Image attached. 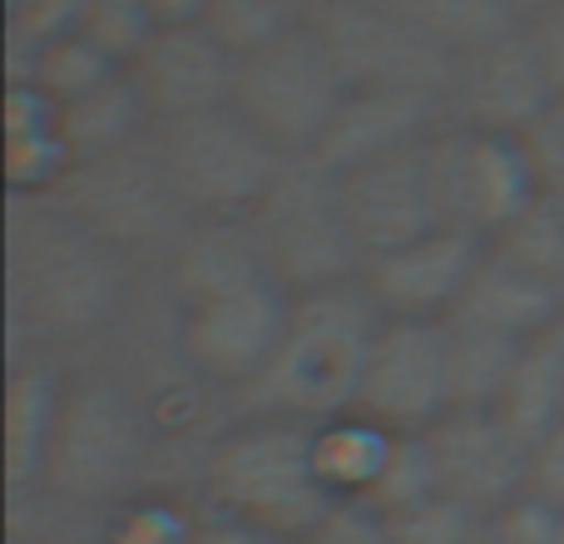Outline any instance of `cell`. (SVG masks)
I'll return each mask as SVG.
<instances>
[{
    "mask_svg": "<svg viewBox=\"0 0 564 544\" xmlns=\"http://www.w3.org/2000/svg\"><path fill=\"white\" fill-rule=\"evenodd\" d=\"M292 317V292L273 278H253L194 307L174 312V351L198 387L218 396H243L273 361Z\"/></svg>",
    "mask_w": 564,
    "mask_h": 544,
    "instance_id": "cell-9",
    "label": "cell"
},
{
    "mask_svg": "<svg viewBox=\"0 0 564 544\" xmlns=\"http://www.w3.org/2000/svg\"><path fill=\"white\" fill-rule=\"evenodd\" d=\"M486 520L446 496H421L401 510H387L391 544H476Z\"/></svg>",
    "mask_w": 564,
    "mask_h": 544,
    "instance_id": "cell-32",
    "label": "cell"
},
{
    "mask_svg": "<svg viewBox=\"0 0 564 544\" xmlns=\"http://www.w3.org/2000/svg\"><path fill=\"white\" fill-rule=\"evenodd\" d=\"M421 446L436 496L476 510L480 520L525 496V446L500 426L496 411H446L421 431Z\"/></svg>",
    "mask_w": 564,
    "mask_h": 544,
    "instance_id": "cell-13",
    "label": "cell"
},
{
    "mask_svg": "<svg viewBox=\"0 0 564 544\" xmlns=\"http://www.w3.org/2000/svg\"><path fill=\"white\" fill-rule=\"evenodd\" d=\"M159 15V25H194L208 15V0H149Z\"/></svg>",
    "mask_w": 564,
    "mask_h": 544,
    "instance_id": "cell-40",
    "label": "cell"
},
{
    "mask_svg": "<svg viewBox=\"0 0 564 544\" xmlns=\"http://www.w3.org/2000/svg\"><path fill=\"white\" fill-rule=\"evenodd\" d=\"M89 0H6V20H10V65L40 55L45 45L75 35L85 25Z\"/></svg>",
    "mask_w": 564,
    "mask_h": 544,
    "instance_id": "cell-33",
    "label": "cell"
},
{
    "mask_svg": "<svg viewBox=\"0 0 564 544\" xmlns=\"http://www.w3.org/2000/svg\"><path fill=\"white\" fill-rule=\"evenodd\" d=\"M446 95L431 89H377V85H347V99L332 115V129L322 134L317 154L327 168H357L367 159L397 154V149L426 144L436 129H446Z\"/></svg>",
    "mask_w": 564,
    "mask_h": 544,
    "instance_id": "cell-18",
    "label": "cell"
},
{
    "mask_svg": "<svg viewBox=\"0 0 564 544\" xmlns=\"http://www.w3.org/2000/svg\"><path fill=\"white\" fill-rule=\"evenodd\" d=\"M520 25H525L530 50H535V59L545 65L550 85H555V95H560V89H564V0L535 10V15H525Z\"/></svg>",
    "mask_w": 564,
    "mask_h": 544,
    "instance_id": "cell-38",
    "label": "cell"
},
{
    "mask_svg": "<svg viewBox=\"0 0 564 544\" xmlns=\"http://www.w3.org/2000/svg\"><path fill=\"white\" fill-rule=\"evenodd\" d=\"M357 411L381 421L387 431L421 436L451 411L446 381V322L387 317L371 341L367 371H361Z\"/></svg>",
    "mask_w": 564,
    "mask_h": 544,
    "instance_id": "cell-12",
    "label": "cell"
},
{
    "mask_svg": "<svg viewBox=\"0 0 564 544\" xmlns=\"http://www.w3.org/2000/svg\"><path fill=\"white\" fill-rule=\"evenodd\" d=\"M401 436L406 431H387L381 421L361 416V411H347V416H332L322 426H312V460H317V476L327 486V496L371 505L401 450Z\"/></svg>",
    "mask_w": 564,
    "mask_h": 544,
    "instance_id": "cell-23",
    "label": "cell"
},
{
    "mask_svg": "<svg viewBox=\"0 0 564 544\" xmlns=\"http://www.w3.org/2000/svg\"><path fill=\"white\" fill-rule=\"evenodd\" d=\"M545 341H550V351H555V357H560V367H564V312H560V317H555V322H550Z\"/></svg>",
    "mask_w": 564,
    "mask_h": 544,
    "instance_id": "cell-41",
    "label": "cell"
},
{
    "mask_svg": "<svg viewBox=\"0 0 564 544\" xmlns=\"http://www.w3.org/2000/svg\"><path fill=\"white\" fill-rule=\"evenodd\" d=\"M341 99H347V75L337 69L327 40H322V30L312 20L238 59L234 105L288 159L317 154Z\"/></svg>",
    "mask_w": 564,
    "mask_h": 544,
    "instance_id": "cell-7",
    "label": "cell"
},
{
    "mask_svg": "<svg viewBox=\"0 0 564 544\" xmlns=\"http://www.w3.org/2000/svg\"><path fill=\"white\" fill-rule=\"evenodd\" d=\"M69 377L50 351H15L10 357V387H6V480L10 500H25L45 490L50 446L59 431V406H65Z\"/></svg>",
    "mask_w": 564,
    "mask_h": 544,
    "instance_id": "cell-19",
    "label": "cell"
},
{
    "mask_svg": "<svg viewBox=\"0 0 564 544\" xmlns=\"http://www.w3.org/2000/svg\"><path fill=\"white\" fill-rule=\"evenodd\" d=\"M129 263L55 198H10V317L15 351L95 337L124 312Z\"/></svg>",
    "mask_w": 564,
    "mask_h": 544,
    "instance_id": "cell-1",
    "label": "cell"
},
{
    "mask_svg": "<svg viewBox=\"0 0 564 544\" xmlns=\"http://www.w3.org/2000/svg\"><path fill=\"white\" fill-rule=\"evenodd\" d=\"M431 178H436L441 224L466 228L486 243L545 194L525 139L460 124H446L431 139Z\"/></svg>",
    "mask_w": 564,
    "mask_h": 544,
    "instance_id": "cell-10",
    "label": "cell"
},
{
    "mask_svg": "<svg viewBox=\"0 0 564 544\" xmlns=\"http://www.w3.org/2000/svg\"><path fill=\"white\" fill-rule=\"evenodd\" d=\"M550 99H555V85L530 50L525 25H510L506 35L486 40L451 65L446 115L460 129L525 134Z\"/></svg>",
    "mask_w": 564,
    "mask_h": 544,
    "instance_id": "cell-15",
    "label": "cell"
},
{
    "mask_svg": "<svg viewBox=\"0 0 564 544\" xmlns=\"http://www.w3.org/2000/svg\"><path fill=\"white\" fill-rule=\"evenodd\" d=\"M312 25L322 30V40H327L337 69L347 75V85L446 95L456 59L431 45L421 30H411L381 0H327L312 15Z\"/></svg>",
    "mask_w": 564,
    "mask_h": 544,
    "instance_id": "cell-11",
    "label": "cell"
},
{
    "mask_svg": "<svg viewBox=\"0 0 564 544\" xmlns=\"http://www.w3.org/2000/svg\"><path fill=\"white\" fill-rule=\"evenodd\" d=\"M381 307L367 297L361 278L332 282L292 297V317L263 377L234 396V416H278L297 426H322L357 411L361 371L381 331Z\"/></svg>",
    "mask_w": 564,
    "mask_h": 544,
    "instance_id": "cell-2",
    "label": "cell"
},
{
    "mask_svg": "<svg viewBox=\"0 0 564 544\" xmlns=\"http://www.w3.org/2000/svg\"><path fill=\"white\" fill-rule=\"evenodd\" d=\"M79 30H85L95 45H105L119 65H129V59H134L139 50L154 40L159 15H154V6H149V0H89L85 25H79Z\"/></svg>",
    "mask_w": 564,
    "mask_h": 544,
    "instance_id": "cell-34",
    "label": "cell"
},
{
    "mask_svg": "<svg viewBox=\"0 0 564 544\" xmlns=\"http://www.w3.org/2000/svg\"><path fill=\"white\" fill-rule=\"evenodd\" d=\"M149 456H154V421L134 391L95 371L69 377L40 500L105 515L144 490Z\"/></svg>",
    "mask_w": 564,
    "mask_h": 544,
    "instance_id": "cell-4",
    "label": "cell"
},
{
    "mask_svg": "<svg viewBox=\"0 0 564 544\" xmlns=\"http://www.w3.org/2000/svg\"><path fill=\"white\" fill-rule=\"evenodd\" d=\"M525 496L564 510V426H555L525 450Z\"/></svg>",
    "mask_w": 564,
    "mask_h": 544,
    "instance_id": "cell-37",
    "label": "cell"
},
{
    "mask_svg": "<svg viewBox=\"0 0 564 544\" xmlns=\"http://www.w3.org/2000/svg\"><path fill=\"white\" fill-rule=\"evenodd\" d=\"M520 139H525V149H530V159H535L545 188H560L564 184V89L540 109V119Z\"/></svg>",
    "mask_w": 564,
    "mask_h": 544,
    "instance_id": "cell-36",
    "label": "cell"
},
{
    "mask_svg": "<svg viewBox=\"0 0 564 544\" xmlns=\"http://www.w3.org/2000/svg\"><path fill=\"white\" fill-rule=\"evenodd\" d=\"M119 69H124V65H119L105 45H95L85 30H75V35L45 45L40 55L10 65V79H30V85H40L50 99H55V105H69V99L89 95V89L105 85V79L119 75Z\"/></svg>",
    "mask_w": 564,
    "mask_h": 544,
    "instance_id": "cell-28",
    "label": "cell"
},
{
    "mask_svg": "<svg viewBox=\"0 0 564 544\" xmlns=\"http://www.w3.org/2000/svg\"><path fill=\"white\" fill-rule=\"evenodd\" d=\"M144 109L154 124L169 119L198 115V109H218L234 105V85H238V55L204 25H159L154 40L129 59Z\"/></svg>",
    "mask_w": 564,
    "mask_h": 544,
    "instance_id": "cell-17",
    "label": "cell"
},
{
    "mask_svg": "<svg viewBox=\"0 0 564 544\" xmlns=\"http://www.w3.org/2000/svg\"><path fill=\"white\" fill-rule=\"evenodd\" d=\"M530 341H510L496 331L460 327L446 322V381H451V411H496L510 371Z\"/></svg>",
    "mask_w": 564,
    "mask_h": 544,
    "instance_id": "cell-26",
    "label": "cell"
},
{
    "mask_svg": "<svg viewBox=\"0 0 564 544\" xmlns=\"http://www.w3.org/2000/svg\"><path fill=\"white\" fill-rule=\"evenodd\" d=\"M307 20H312V10L297 6V0H208L204 25L243 59L253 50L282 40L288 30L307 25Z\"/></svg>",
    "mask_w": 564,
    "mask_h": 544,
    "instance_id": "cell-31",
    "label": "cell"
},
{
    "mask_svg": "<svg viewBox=\"0 0 564 544\" xmlns=\"http://www.w3.org/2000/svg\"><path fill=\"white\" fill-rule=\"evenodd\" d=\"M381 6H391L411 30H421L451 59L470 55L476 45L520 25V15L506 0H381Z\"/></svg>",
    "mask_w": 564,
    "mask_h": 544,
    "instance_id": "cell-27",
    "label": "cell"
},
{
    "mask_svg": "<svg viewBox=\"0 0 564 544\" xmlns=\"http://www.w3.org/2000/svg\"><path fill=\"white\" fill-rule=\"evenodd\" d=\"M75 144L59 105L30 79L6 85V184L10 198H55L75 174Z\"/></svg>",
    "mask_w": 564,
    "mask_h": 544,
    "instance_id": "cell-21",
    "label": "cell"
},
{
    "mask_svg": "<svg viewBox=\"0 0 564 544\" xmlns=\"http://www.w3.org/2000/svg\"><path fill=\"white\" fill-rule=\"evenodd\" d=\"M486 248H496L500 258H510L516 268L535 272V278L555 282L564 292V198L555 188H545V194H540L510 228H500Z\"/></svg>",
    "mask_w": 564,
    "mask_h": 544,
    "instance_id": "cell-29",
    "label": "cell"
},
{
    "mask_svg": "<svg viewBox=\"0 0 564 544\" xmlns=\"http://www.w3.org/2000/svg\"><path fill=\"white\" fill-rule=\"evenodd\" d=\"M159 272H164V292L174 312L218 297L228 287H243L253 278H273L258 253L248 218H188L184 233L159 258Z\"/></svg>",
    "mask_w": 564,
    "mask_h": 544,
    "instance_id": "cell-20",
    "label": "cell"
},
{
    "mask_svg": "<svg viewBox=\"0 0 564 544\" xmlns=\"http://www.w3.org/2000/svg\"><path fill=\"white\" fill-rule=\"evenodd\" d=\"M55 204L129 258H164V248L188 224L154 154V139H139L99 159H79Z\"/></svg>",
    "mask_w": 564,
    "mask_h": 544,
    "instance_id": "cell-8",
    "label": "cell"
},
{
    "mask_svg": "<svg viewBox=\"0 0 564 544\" xmlns=\"http://www.w3.org/2000/svg\"><path fill=\"white\" fill-rule=\"evenodd\" d=\"M297 544H391V535L381 510L357 505V500H337Z\"/></svg>",
    "mask_w": 564,
    "mask_h": 544,
    "instance_id": "cell-35",
    "label": "cell"
},
{
    "mask_svg": "<svg viewBox=\"0 0 564 544\" xmlns=\"http://www.w3.org/2000/svg\"><path fill=\"white\" fill-rule=\"evenodd\" d=\"M506 6H510V10H516V15H520V20H525V15H535V10L555 6V0H506Z\"/></svg>",
    "mask_w": 564,
    "mask_h": 544,
    "instance_id": "cell-42",
    "label": "cell"
},
{
    "mask_svg": "<svg viewBox=\"0 0 564 544\" xmlns=\"http://www.w3.org/2000/svg\"><path fill=\"white\" fill-rule=\"evenodd\" d=\"M555 194H560V198H564V184H560V188H555Z\"/></svg>",
    "mask_w": 564,
    "mask_h": 544,
    "instance_id": "cell-46",
    "label": "cell"
},
{
    "mask_svg": "<svg viewBox=\"0 0 564 544\" xmlns=\"http://www.w3.org/2000/svg\"><path fill=\"white\" fill-rule=\"evenodd\" d=\"M194 544H292V540H282V535H273V530H263V525H248V520L204 510V515H198Z\"/></svg>",
    "mask_w": 564,
    "mask_h": 544,
    "instance_id": "cell-39",
    "label": "cell"
},
{
    "mask_svg": "<svg viewBox=\"0 0 564 544\" xmlns=\"http://www.w3.org/2000/svg\"><path fill=\"white\" fill-rule=\"evenodd\" d=\"M204 505L188 510L184 500L139 490L99 515V544H194Z\"/></svg>",
    "mask_w": 564,
    "mask_h": 544,
    "instance_id": "cell-30",
    "label": "cell"
},
{
    "mask_svg": "<svg viewBox=\"0 0 564 544\" xmlns=\"http://www.w3.org/2000/svg\"><path fill=\"white\" fill-rule=\"evenodd\" d=\"M297 6H307V10H312V15H317V10H322V6H327V0H297Z\"/></svg>",
    "mask_w": 564,
    "mask_h": 544,
    "instance_id": "cell-43",
    "label": "cell"
},
{
    "mask_svg": "<svg viewBox=\"0 0 564 544\" xmlns=\"http://www.w3.org/2000/svg\"><path fill=\"white\" fill-rule=\"evenodd\" d=\"M560 312H564V292L555 282L535 278V272L516 268L510 258H500L496 248H486V258L470 272L466 292H460L456 312L446 322L496 331V337L510 341H535L545 337Z\"/></svg>",
    "mask_w": 564,
    "mask_h": 544,
    "instance_id": "cell-22",
    "label": "cell"
},
{
    "mask_svg": "<svg viewBox=\"0 0 564 544\" xmlns=\"http://www.w3.org/2000/svg\"><path fill=\"white\" fill-rule=\"evenodd\" d=\"M59 119H65L69 144H75V159L115 154V149H129L154 134V119H149L144 95H139L129 65L119 75H109L105 85H95L89 95L59 105Z\"/></svg>",
    "mask_w": 564,
    "mask_h": 544,
    "instance_id": "cell-24",
    "label": "cell"
},
{
    "mask_svg": "<svg viewBox=\"0 0 564 544\" xmlns=\"http://www.w3.org/2000/svg\"><path fill=\"white\" fill-rule=\"evenodd\" d=\"M248 228H253L273 282H282L292 297L332 287V282H351L361 272L337 168H327L312 154L288 159L278 168L268 194L248 214Z\"/></svg>",
    "mask_w": 564,
    "mask_h": 544,
    "instance_id": "cell-6",
    "label": "cell"
},
{
    "mask_svg": "<svg viewBox=\"0 0 564 544\" xmlns=\"http://www.w3.org/2000/svg\"><path fill=\"white\" fill-rule=\"evenodd\" d=\"M154 154L188 218H248L288 154L238 105L154 124Z\"/></svg>",
    "mask_w": 564,
    "mask_h": 544,
    "instance_id": "cell-5",
    "label": "cell"
},
{
    "mask_svg": "<svg viewBox=\"0 0 564 544\" xmlns=\"http://www.w3.org/2000/svg\"><path fill=\"white\" fill-rule=\"evenodd\" d=\"M480 258H486V238L466 233V228H431L391 253L367 258L357 278L367 297L381 307V317L446 322Z\"/></svg>",
    "mask_w": 564,
    "mask_h": 544,
    "instance_id": "cell-16",
    "label": "cell"
},
{
    "mask_svg": "<svg viewBox=\"0 0 564 544\" xmlns=\"http://www.w3.org/2000/svg\"><path fill=\"white\" fill-rule=\"evenodd\" d=\"M555 544H564V515H560V530H555Z\"/></svg>",
    "mask_w": 564,
    "mask_h": 544,
    "instance_id": "cell-45",
    "label": "cell"
},
{
    "mask_svg": "<svg viewBox=\"0 0 564 544\" xmlns=\"http://www.w3.org/2000/svg\"><path fill=\"white\" fill-rule=\"evenodd\" d=\"M431 139L337 174L341 208H347L361 263L431 233V228H446L441 224V204H436V178H431Z\"/></svg>",
    "mask_w": 564,
    "mask_h": 544,
    "instance_id": "cell-14",
    "label": "cell"
},
{
    "mask_svg": "<svg viewBox=\"0 0 564 544\" xmlns=\"http://www.w3.org/2000/svg\"><path fill=\"white\" fill-rule=\"evenodd\" d=\"M496 416L525 450L555 426H564V367L545 337H535L520 351L516 371H510L506 391L496 401Z\"/></svg>",
    "mask_w": 564,
    "mask_h": 544,
    "instance_id": "cell-25",
    "label": "cell"
},
{
    "mask_svg": "<svg viewBox=\"0 0 564 544\" xmlns=\"http://www.w3.org/2000/svg\"><path fill=\"white\" fill-rule=\"evenodd\" d=\"M476 544H500V540L490 535V525H486V530H480V540H476Z\"/></svg>",
    "mask_w": 564,
    "mask_h": 544,
    "instance_id": "cell-44",
    "label": "cell"
},
{
    "mask_svg": "<svg viewBox=\"0 0 564 544\" xmlns=\"http://www.w3.org/2000/svg\"><path fill=\"white\" fill-rule=\"evenodd\" d=\"M198 505L297 544L337 500L312 460V426L234 416L198 456Z\"/></svg>",
    "mask_w": 564,
    "mask_h": 544,
    "instance_id": "cell-3",
    "label": "cell"
}]
</instances>
